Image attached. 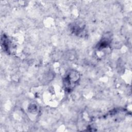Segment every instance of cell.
<instances>
[{"mask_svg": "<svg viewBox=\"0 0 132 132\" xmlns=\"http://www.w3.org/2000/svg\"><path fill=\"white\" fill-rule=\"evenodd\" d=\"M79 79V75L77 73H76L75 71H72L65 78L64 81L65 84V87L67 89L70 90L72 89L78 82Z\"/></svg>", "mask_w": 132, "mask_h": 132, "instance_id": "6da1fadb", "label": "cell"}]
</instances>
